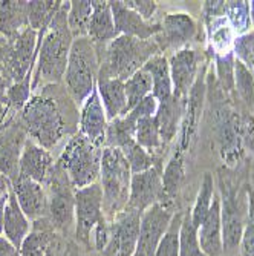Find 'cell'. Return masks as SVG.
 <instances>
[{"mask_svg":"<svg viewBox=\"0 0 254 256\" xmlns=\"http://www.w3.org/2000/svg\"><path fill=\"white\" fill-rule=\"evenodd\" d=\"M20 118L28 136L51 152L78 132L80 112L64 84L58 83L34 90Z\"/></svg>","mask_w":254,"mask_h":256,"instance_id":"6da1fadb","label":"cell"},{"mask_svg":"<svg viewBox=\"0 0 254 256\" xmlns=\"http://www.w3.org/2000/svg\"><path fill=\"white\" fill-rule=\"evenodd\" d=\"M69 4L63 2L46 32H40V51L32 76V90L63 82L74 37L67 26Z\"/></svg>","mask_w":254,"mask_h":256,"instance_id":"7a4b0ae2","label":"cell"},{"mask_svg":"<svg viewBox=\"0 0 254 256\" xmlns=\"http://www.w3.org/2000/svg\"><path fill=\"white\" fill-rule=\"evenodd\" d=\"M97 51L100 58L98 77L126 82L159 54V46L153 38L140 40L120 36L104 46H97Z\"/></svg>","mask_w":254,"mask_h":256,"instance_id":"3957f363","label":"cell"},{"mask_svg":"<svg viewBox=\"0 0 254 256\" xmlns=\"http://www.w3.org/2000/svg\"><path fill=\"white\" fill-rule=\"evenodd\" d=\"M104 148V144L94 143L80 130L66 142L57 164L66 172L75 190L100 181Z\"/></svg>","mask_w":254,"mask_h":256,"instance_id":"277c9868","label":"cell"},{"mask_svg":"<svg viewBox=\"0 0 254 256\" xmlns=\"http://www.w3.org/2000/svg\"><path fill=\"white\" fill-rule=\"evenodd\" d=\"M98 74L100 58L97 46L87 37L74 38L63 82L66 90L77 106H83V103L92 94V90L95 89Z\"/></svg>","mask_w":254,"mask_h":256,"instance_id":"5b68a950","label":"cell"},{"mask_svg":"<svg viewBox=\"0 0 254 256\" xmlns=\"http://www.w3.org/2000/svg\"><path fill=\"white\" fill-rule=\"evenodd\" d=\"M132 170L124 154L117 148H104L100 172V186L103 189V210L110 222L123 212L130 195Z\"/></svg>","mask_w":254,"mask_h":256,"instance_id":"8992f818","label":"cell"},{"mask_svg":"<svg viewBox=\"0 0 254 256\" xmlns=\"http://www.w3.org/2000/svg\"><path fill=\"white\" fill-rule=\"evenodd\" d=\"M48 194V220L52 227L61 235H69L75 230V189L66 175V172L57 164L43 184Z\"/></svg>","mask_w":254,"mask_h":256,"instance_id":"52a82bcc","label":"cell"},{"mask_svg":"<svg viewBox=\"0 0 254 256\" xmlns=\"http://www.w3.org/2000/svg\"><path fill=\"white\" fill-rule=\"evenodd\" d=\"M38 51V32L26 28L18 37L0 48V71L11 84L25 80L26 76L34 74Z\"/></svg>","mask_w":254,"mask_h":256,"instance_id":"ba28073f","label":"cell"},{"mask_svg":"<svg viewBox=\"0 0 254 256\" xmlns=\"http://www.w3.org/2000/svg\"><path fill=\"white\" fill-rule=\"evenodd\" d=\"M107 220L103 210V189L100 182L75 190V238L86 250H94L92 240L98 226Z\"/></svg>","mask_w":254,"mask_h":256,"instance_id":"9c48e42d","label":"cell"},{"mask_svg":"<svg viewBox=\"0 0 254 256\" xmlns=\"http://www.w3.org/2000/svg\"><path fill=\"white\" fill-rule=\"evenodd\" d=\"M221 198V220H222V241L224 254H233L239 250L244 228L248 220L250 202L245 206L242 196L235 188H225L222 184Z\"/></svg>","mask_w":254,"mask_h":256,"instance_id":"30bf717a","label":"cell"},{"mask_svg":"<svg viewBox=\"0 0 254 256\" xmlns=\"http://www.w3.org/2000/svg\"><path fill=\"white\" fill-rule=\"evenodd\" d=\"M175 201L164 200L153 204L141 216L140 236H138L136 248L133 256H155L161 238L164 236L173 216Z\"/></svg>","mask_w":254,"mask_h":256,"instance_id":"8fae6325","label":"cell"},{"mask_svg":"<svg viewBox=\"0 0 254 256\" xmlns=\"http://www.w3.org/2000/svg\"><path fill=\"white\" fill-rule=\"evenodd\" d=\"M28 138L17 112H9V117L0 126V175L11 180V182L18 176V161Z\"/></svg>","mask_w":254,"mask_h":256,"instance_id":"7c38bea8","label":"cell"},{"mask_svg":"<svg viewBox=\"0 0 254 256\" xmlns=\"http://www.w3.org/2000/svg\"><path fill=\"white\" fill-rule=\"evenodd\" d=\"M141 214L126 207L110 221V235L101 256H133L141 227Z\"/></svg>","mask_w":254,"mask_h":256,"instance_id":"4fadbf2b","label":"cell"},{"mask_svg":"<svg viewBox=\"0 0 254 256\" xmlns=\"http://www.w3.org/2000/svg\"><path fill=\"white\" fill-rule=\"evenodd\" d=\"M164 200L163 166H161V162L146 172L132 175L130 195L126 207L143 215L149 207Z\"/></svg>","mask_w":254,"mask_h":256,"instance_id":"5bb4252c","label":"cell"},{"mask_svg":"<svg viewBox=\"0 0 254 256\" xmlns=\"http://www.w3.org/2000/svg\"><path fill=\"white\" fill-rule=\"evenodd\" d=\"M196 34V23L186 12H170L166 14L161 22V31L153 37L159 51L175 50L179 51L182 46L189 43Z\"/></svg>","mask_w":254,"mask_h":256,"instance_id":"9a60e30c","label":"cell"},{"mask_svg":"<svg viewBox=\"0 0 254 256\" xmlns=\"http://www.w3.org/2000/svg\"><path fill=\"white\" fill-rule=\"evenodd\" d=\"M199 57L198 52L189 48H182L176 51L170 60V77L173 86V96L181 100H187L190 90L198 78L199 69Z\"/></svg>","mask_w":254,"mask_h":256,"instance_id":"2e32d148","label":"cell"},{"mask_svg":"<svg viewBox=\"0 0 254 256\" xmlns=\"http://www.w3.org/2000/svg\"><path fill=\"white\" fill-rule=\"evenodd\" d=\"M55 166L49 150L41 148L32 138H28L18 161V176L44 184Z\"/></svg>","mask_w":254,"mask_h":256,"instance_id":"e0dca14e","label":"cell"},{"mask_svg":"<svg viewBox=\"0 0 254 256\" xmlns=\"http://www.w3.org/2000/svg\"><path fill=\"white\" fill-rule=\"evenodd\" d=\"M12 190L23 214L31 221L48 216V194L43 184L17 176L12 181Z\"/></svg>","mask_w":254,"mask_h":256,"instance_id":"ac0fdd59","label":"cell"},{"mask_svg":"<svg viewBox=\"0 0 254 256\" xmlns=\"http://www.w3.org/2000/svg\"><path fill=\"white\" fill-rule=\"evenodd\" d=\"M113 22H115V28H117L120 36H129L135 37L140 40H149L153 38L159 31H161V23L155 22H147L144 20L140 14H136L130 8L124 5V2H109Z\"/></svg>","mask_w":254,"mask_h":256,"instance_id":"d6986e66","label":"cell"},{"mask_svg":"<svg viewBox=\"0 0 254 256\" xmlns=\"http://www.w3.org/2000/svg\"><path fill=\"white\" fill-rule=\"evenodd\" d=\"M109 120L106 110L103 108L98 89L95 86V89L92 90V94L89 96V98L83 103L81 106V112H80V132L87 136L89 140H92L94 143H100L104 144L106 143V129H107ZM106 146V144H104Z\"/></svg>","mask_w":254,"mask_h":256,"instance_id":"ffe728a7","label":"cell"},{"mask_svg":"<svg viewBox=\"0 0 254 256\" xmlns=\"http://www.w3.org/2000/svg\"><path fill=\"white\" fill-rule=\"evenodd\" d=\"M60 236L52 224L46 220H37L29 236L20 248V256H58Z\"/></svg>","mask_w":254,"mask_h":256,"instance_id":"44dd1931","label":"cell"},{"mask_svg":"<svg viewBox=\"0 0 254 256\" xmlns=\"http://www.w3.org/2000/svg\"><path fill=\"white\" fill-rule=\"evenodd\" d=\"M198 238L201 250L205 256H224L222 241V220H221V198L216 194L209 214L198 227Z\"/></svg>","mask_w":254,"mask_h":256,"instance_id":"7402d4cb","label":"cell"},{"mask_svg":"<svg viewBox=\"0 0 254 256\" xmlns=\"http://www.w3.org/2000/svg\"><path fill=\"white\" fill-rule=\"evenodd\" d=\"M32 230L31 220L23 214L18 206L17 196L11 188L9 198L5 206V215H3V236L18 250L21 248L25 240L29 236Z\"/></svg>","mask_w":254,"mask_h":256,"instance_id":"603a6c76","label":"cell"},{"mask_svg":"<svg viewBox=\"0 0 254 256\" xmlns=\"http://www.w3.org/2000/svg\"><path fill=\"white\" fill-rule=\"evenodd\" d=\"M120 37L110 10L109 2L101 0H92V16L89 22L87 38L95 46H104Z\"/></svg>","mask_w":254,"mask_h":256,"instance_id":"cb8c5ba5","label":"cell"},{"mask_svg":"<svg viewBox=\"0 0 254 256\" xmlns=\"http://www.w3.org/2000/svg\"><path fill=\"white\" fill-rule=\"evenodd\" d=\"M28 23V2L23 0H0V36L6 42L18 37Z\"/></svg>","mask_w":254,"mask_h":256,"instance_id":"d4e9b609","label":"cell"},{"mask_svg":"<svg viewBox=\"0 0 254 256\" xmlns=\"http://www.w3.org/2000/svg\"><path fill=\"white\" fill-rule=\"evenodd\" d=\"M97 89L109 122L127 115V97L124 82L117 78L98 77Z\"/></svg>","mask_w":254,"mask_h":256,"instance_id":"484cf974","label":"cell"},{"mask_svg":"<svg viewBox=\"0 0 254 256\" xmlns=\"http://www.w3.org/2000/svg\"><path fill=\"white\" fill-rule=\"evenodd\" d=\"M184 110H186V100L176 98L175 96L159 102L155 118L163 143H170L176 136L184 118Z\"/></svg>","mask_w":254,"mask_h":256,"instance_id":"4316f807","label":"cell"},{"mask_svg":"<svg viewBox=\"0 0 254 256\" xmlns=\"http://www.w3.org/2000/svg\"><path fill=\"white\" fill-rule=\"evenodd\" d=\"M143 68L152 77V96L158 102H163L173 96L170 66H169V60L164 56L158 54L152 57Z\"/></svg>","mask_w":254,"mask_h":256,"instance_id":"83f0119b","label":"cell"},{"mask_svg":"<svg viewBox=\"0 0 254 256\" xmlns=\"http://www.w3.org/2000/svg\"><path fill=\"white\" fill-rule=\"evenodd\" d=\"M136 122L132 120L129 115L118 117L109 122L106 129V148H117L121 152L136 143L135 140Z\"/></svg>","mask_w":254,"mask_h":256,"instance_id":"f1b7e54d","label":"cell"},{"mask_svg":"<svg viewBox=\"0 0 254 256\" xmlns=\"http://www.w3.org/2000/svg\"><path fill=\"white\" fill-rule=\"evenodd\" d=\"M63 2L60 0H35L28 2V23L29 28L35 32H46L52 23L54 17L57 16L58 10L61 8Z\"/></svg>","mask_w":254,"mask_h":256,"instance_id":"f546056e","label":"cell"},{"mask_svg":"<svg viewBox=\"0 0 254 256\" xmlns=\"http://www.w3.org/2000/svg\"><path fill=\"white\" fill-rule=\"evenodd\" d=\"M90 16H92V2H89V0H72L69 4L67 26L74 38L87 37Z\"/></svg>","mask_w":254,"mask_h":256,"instance_id":"4dcf8cb0","label":"cell"},{"mask_svg":"<svg viewBox=\"0 0 254 256\" xmlns=\"http://www.w3.org/2000/svg\"><path fill=\"white\" fill-rule=\"evenodd\" d=\"M184 180V150L178 148L173 156L169 160L166 169L163 170V188L164 198L173 201Z\"/></svg>","mask_w":254,"mask_h":256,"instance_id":"1f68e13d","label":"cell"},{"mask_svg":"<svg viewBox=\"0 0 254 256\" xmlns=\"http://www.w3.org/2000/svg\"><path fill=\"white\" fill-rule=\"evenodd\" d=\"M124 88H126L127 114H129L143 98L152 94V77L144 68H141L140 71L135 72L129 80L124 82Z\"/></svg>","mask_w":254,"mask_h":256,"instance_id":"d6a6232c","label":"cell"},{"mask_svg":"<svg viewBox=\"0 0 254 256\" xmlns=\"http://www.w3.org/2000/svg\"><path fill=\"white\" fill-rule=\"evenodd\" d=\"M216 192H215V181H213V176L210 174H205L204 175V180L201 182V188H199V192L196 195V200H195V204L192 207V210H189L190 214V218L193 221V224L196 226V228L201 226V222L204 221L205 215L209 214L210 210V206H212V201L215 198Z\"/></svg>","mask_w":254,"mask_h":256,"instance_id":"836d02e7","label":"cell"},{"mask_svg":"<svg viewBox=\"0 0 254 256\" xmlns=\"http://www.w3.org/2000/svg\"><path fill=\"white\" fill-rule=\"evenodd\" d=\"M135 140L141 148H144L147 152H155L163 146V140H161L159 128L155 117H146L136 122V132Z\"/></svg>","mask_w":254,"mask_h":256,"instance_id":"e575fe53","label":"cell"},{"mask_svg":"<svg viewBox=\"0 0 254 256\" xmlns=\"http://www.w3.org/2000/svg\"><path fill=\"white\" fill-rule=\"evenodd\" d=\"M179 256H205L199 246L198 228L193 224L190 214L184 212L179 232Z\"/></svg>","mask_w":254,"mask_h":256,"instance_id":"d590c367","label":"cell"},{"mask_svg":"<svg viewBox=\"0 0 254 256\" xmlns=\"http://www.w3.org/2000/svg\"><path fill=\"white\" fill-rule=\"evenodd\" d=\"M225 17L230 23V26L238 36L248 32L251 25L250 16V2H225Z\"/></svg>","mask_w":254,"mask_h":256,"instance_id":"8d00e7d4","label":"cell"},{"mask_svg":"<svg viewBox=\"0 0 254 256\" xmlns=\"http://www.w3.org/2000/svg\"><path fill=\"white\" fill-rule=\"evenodd\" d=\"M184 212H176L164 236L161 238L155 256H179V232Z\"/></svg>","mask_w":254,"mask_h":256,"instance_id":"74e56055","label":"cell"},{"mask_svg":"<svg viewBox=\"0 0 254 256\" xmlns=\"http://www.w3.org/2000/svg\"><path fill=\"white\" fill-rule=\"evenodd\" d=\"M235 88L244 103L254 109V77L250 69L239 60H235Z\"/></svg>","mask_w":254,"mask_h":256,"instance_id":"f35d334b","label":"cell"},{"mask_svg":"<svg viewBox=\"0 0 254 256\" xmlns=\"http://www.w3.org/2000/svg\"><path fill=\"white\" fill-rule=\"evenodd\" d=\"M123 154H124L129 166H130L132 175L146 172V170L152 169L155 164H158V161L155 160L153 154L147 152L144 148H141L138 143H135L133 146L123 150Z\"/></svg>","mask_w":254,"mask_h":256,"instance_id":"ab89813d","label":"cell"},{"mask_svg":"<svg viewBox=\"0 0 254 256\" xmlns=\"http://www.w3.org/2000/svg\"><path fill=\"white\" fill-rule=\"evenodd\" d=\"M233 54L250 71L254 69V31L238 36L233 42Z\"/></svg>","mask_w":254,"mask_h":256,"instance_id":"60d3db41","label":"cell"},{"mask_svg":"<svg viewBox=\"0 0 254 256\" xmlns=\"http://www.w3.org/2000/svg\"><path fill=\"white\" fill-rule=\"evenodd\" d=\"M241 256H254V196L250 200L248 220L239 244Z\"/></svg>","mask_w":254,"mask_h":256,"instance_id":"b9f144b4","label":"cell"},{"mask_svg":"<svg viewBox=\"0 0 254 256\" xmlns=\"http://www.w3.org/2000/svg\"><path fill=\"white\" fill-rule=\"evenodd\" d=\"M158 106H159V102L150 94L138 103L127 115L135 122H138L140 118H146V117H155L158 112Z\"/></svg>","mask_w":254,"mask_h":256,"instance_id":"7bdbcfd3","label":"cell"},{"mask_svg":"<svg viewBox=\"0 0 254 256\" xmlns=\"http://www.w3.org/2000/svg\"><path fill=\"white\" fill-rule=\"evenodd\" d=\"M124 5L136 14H140L147 22H152L158 10V4L152 2V0H126Z\"/></svg>","mask_w":254,"mask_h":256,"instance_id":"ee69618b","label":"cell"},{"mask_svg":"<svg viewBox=\"0 0 254 256\" xmlns=\"http://www.w3.org/2000/svg\"><path fill=\"white\" fill-rule=\"evenodd\" d=\"M0 256H20V250L14 247L5 236H0Z\"/></svg>","mask_w":254,"mask_h":256,"instance_id":"f6af8a7d","label":"cell"},{"mask_svg":"<svg viewBox=\"0 0 254 256\" xmlns=\"http://www.w3.org/2000/svg\"><path fill=\"white\" fill-rule=\"evenodd\" d=\"M9 86H11V83H9V82L6 80V77L2 74V71H0V103L8 104V102H6V92H8ZM8 108H9V106H8Z\"/></svg>","mask_w":254,"mask_h":256,"instance_id":"bcb514c9","label":"cell"},{"mask_svg":"<svg viewBox=\"0 0 254 256\" xmlns=\"http://www.w3.org/2000/svg\"><path fill=\"white\" fill-rule=\"evenodd\" d=\"M12 188V186H11ZM9 192H11V189L6 192V194H3L2 196H0V236L3 235V215H5V206H6V201H8V198H9Z\"/></svg>","mask_w":254,"mask_h":256,"instance_id":"7dc6e473","label":"cell"},{"mask_svg":"<svg viewBox=\"0 0 254 256\" xmlns=\"http://www.w3.org/2000/svg\"><path fill=\"white\" fill-rule=\"evenodd\" d=\"M8 114H9V108L5 103H0V126L5 123V120L8 118Z\"/></svg>","mask_w":254,"mask_h":256,"instance_id":"c3c4849f","label":"cell"},{"mask_svg":"<svg viewBox=\"0 0 254 256\" xmlns=\"http://www.w3.org/2000/svg\"><path fill=\"white\" fill-rule=\"evenodd\" d=\"M250 16H251V22L254 23V2H250Z\"/></svg>","mask_w":254,"mask_h":256,"instance_id":"681fc988","label":"cell"},{"mask_svg":"<svg viewBox=\"0 0 254 256\" xmlns=\"http://www.w3.org/2000/svg\"><path fill=\"white\" fill-rule=\"evenodd\" d=\"M5 43H6V40H5V38H3L2 36H0V48H2V46H3Z\"/></svg>","mask_w":254,"mask_h":256,"instance_id":"f907efd6","label":"cell"}]
</instances>
